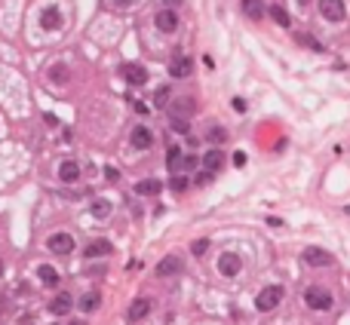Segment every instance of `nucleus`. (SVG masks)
Instances as JSON below:
<instances>
[{"label":"nucleus","mask_w":350,"mask_h":325,"mask_svg":"<svg viewBox=\"0 0 350 325\" xmlns=\"http://www.w3.org/2000/svg\"><path fill=\"white\" fill-rule=\"evenodd\" d=\"M283 286H264L261 292H258V298H255V307H258V313H271V310H277L280 304H283Z\"/></svg>","instance_id":"1"},{"label":"nucleus","mask_w":350,"mask_h":325,"mask_svg":"<svg viewBox=\"0 0 350 325\" xmlns=\"http://www.w3.org/2000/svg\"><path fill=\"white\" fill-rule=\"evenodd\" d=\"M304 304L311 310H332V295L326 289H307L304 292Z\"/></svg>","instance_id":"2"},{"label":"nucleus","mask_w":350,"mask_h":325,"mask_svg":"<svg viewBox=\"0 0 350 325\" xmlns=\"http://www.w3.org/2000/svg\"><path fill=\"white\" fill-rule=\"evenodd\" d=\"M320 15L326 21H344L347 6H344V0H320Z\"/></svg>","instance_id":"3"},{"label":"nucleus","mask_w":350,"mask_h":325,"mask_svg":"<svg viewBox=\"0 0 350 325\" xmlns=\"http://www.w3.org/2000/svg\"><path fill=\"white\" fill-rule=\"evenodd\" d=\"M129 144H132L135 150H148V147L154 144V132H151L148 126H135V129L129 132Z\"/></svg>","instance_id":"4"},{"label":"nucleus","mask_w":350,"mask_h":325,"mask_svg":"<svg viewBox=\"0 0 350 325\" xmlns=\"http://www.w3.org/2000/svg\"><path fill=\"white\" fill-rule=\"evenodd\" d=\"M243 270V261H240V255H234V252H224L221 258H218V273L221 276H237Z\"/></svg>","instance_id":"5"},{"label":"nucleus","mask_w":350,"mask_h":325,"mask_svg":"<svg viewBox=\"0 0 350 325\" xmlns=\"http://www.w3.org/2000/svg\"><path fill=\"white\" fill-rule=\"evenodd\" d=\"M154 25H157L163 34H172V31L178 28V12H175V9H160V12L154 15Z\"/></svg>","instance_id":"6"},{"label":"nucleus","mask_w":350,"mask_h":325,"mask_svg":"<svg viewBox=\"0 0 350 325\" xmlns=\"http://www.w3.org/2000/svg\"><path fill=\"white\" fill-rule=\"evenodd\" d=\"M301 258H304L311 267H326V264H332V255H329L326 249H320V246H307Z\"/></svg>","instance_id":"7"},{"label":"nucleus","mask_w":350,"mask_h":325,"mask_svg":"<svg viewBox=\"0 0 350 325\" xmlns=\"http://www.w3.org/2000/svg\"><path fill=\"white\" fill-rule=\"evenodd\" d=\"M181 267H184V261H181L178 255H166V258L157 264V276H163V279H166V276H178Z\"/></svg>","instance_id":"8"},{"label":"nucleus","mask_w":350,"mask_h":325,"mask_svg":"<svg viewBox=\"0 0 350 325\" xmlns=\"http://www.w3.org/2000/svg\"><path fill=\"white\" fill-rule=\"evenodd\" d=\"M49 252H55V255L74 252V236H71V233H52V236H49Z\"/></svg>","instance_id":"9"},{"label":"nucleus","mask_w":350,"mask_h":325,"mask_svg":"<svg viewBox=\"0 0 350 325\" xmlns=\"http://www.w3.org/2000/svg\"><path fill=\"white\" fill-rule=\"evenodd\" d=\"M40 25H43L46 31H58V28L65 25V18H61V12H58L55 6H46L43 15H40Z\"/></svg>","instance_id":"10"},{"label":"nucleus","mask_w":350,"mask_h":325,"mask_svg":"<svg viewBox=\"0 0 350 325\" xmlns=\"http://www.w3.org/2000/svg\"><path fill=\"white\" fill-rule=\"evenodd\" d=\"M101 255H111V243H108V240H95V243H89V246L83 249V258H86V261L101 258Z\"/></svg>","instance_id":"11"},{"label":"nucleus","mask_w":350,"mask_h":325,"mask_svg":"<svg viewBox=\"0 0 350 325\" xmlns=\"http://www.w3.org/2000/svg\"><path fill=\"white\" fill-rule=\"evenodd\" d=\"M58 178H61L65 184H74V181L80 178V166H77L74 160H65V163L58 166Z\"/></svg>","instance_id":"12"},{"label":"nucleus","mask_w":350,"mask_h":325,"mask_svg":"<svg viewBox=\"0 0 350 325\" xmlns=\"http://www.w3.org/2000/svg\"><path fill=\"white\" fill-rule=\"evenodd\" d=\"M71 304H74V301H71V295H68V292H61V295H55V298H52L49 313H52V316H65V313L71 310Z\"/></svg>","instance_id":"13"},{"label":"nucleus","mask_w":350,"mask_h":325,"mask_svg":"<svg viewBox=\"0 0 350 325\" xmlns=\"http://www.w3.org/2000/svg\"><path fill=\"white\" fill-rule=\"evenodd\" d=\"M169 74H172V77H178V80H181V77H188V74H191V58H188V55H175V58H172V64H169Z\"/></svg>","instance_id":"14"},{"label":"nucleus","mask_w":350,"mask_h":325,"mask_svg":"<svg viewBox=\"0 0 350 325\" xmlns=\"http://www.w3.org/2000/svg\"><path fill=\"white\" fill-rule=\"evenodd\" d=\"M151 307H154V304H151L148 298H138V301H132V304H129V319H132V322H135V319H145V316L151 313Z\"/></svg>","instance_id":"15"},{"label":"nucleus","mask_w":350,"mask_h":325,"mask_svg":"<svg viewBox=\"0 0 350 325\" xmlns=\"http://www.w3.org/2000/svg\"><path fill=\"white\" fill-rule=\"evenodd\" d=\"M123 74H126V80H129L132 86H141V83L148 80V71H145L141 64H126V68H123Z\"/></svg>","instance_id":"16"},{"label":"nucleus","mask_w":350,"mask_h":325,"mask_svg":"<svg viewBox=\"0 0 350 325\" xmlns=\"http://www.w3.org/2000/svg\"><path fill=\"white\" fill-rule=\"evenodd\" d=\"M200 163H203V169H206V172H218V169L224 166V154H221V150H209Z\"/></svg>","instance_id":"17"},{"label":"nucleus","mask_w":350,"mask_h":325,"mask_svg":"<svg viewBox=\"0 0 350 325\" xmlns=\"http://www.w3.org/2000/svg\"><path fill=\"white\" fill-rule=\"evenodd\" d=\"M243 15H249V18H261L264 15V3L261 0H243Z\"/></svg>","instance_id":"18"},{"label":"nucleus","mask_w":350,"mask_h":325,"mask_svg":"<svg viewBox=\"0 0 350 325\" xmlns=\"http://www.w3.org/2000/svg\"><path fill=\"white\" fill-rule=\"evenodd\" d=\"M160 187H163V184H160V181H154V178H145V181H138V184H135V190H138L141 197H154V193H160Z\"/></svg>","instance_id":"19"},{"label":"nucleus","mask_w":350,"mask_h":325,"mask_svg":"<svg viewBox=\"0 0 350 325\" xmlns=\"http://www.w3.org/2000/svg\"><path fill=\"white\" fill-rule=\"evenodd\" d=\"M98 304H101V295H98V292H89V295L80 298V310H86V313L98 310Z\"/></svg>","instance_id":"20"},{"label":"nucleus","mask_w":350,"mask_h":325,"mask_svg":"<svg viewBox=\"0 0 350 325\" xmlns=\"http://www.w3.org/2000/svg\"><path fill=\"white\" fill-rule=\"evenodd\" d=\"M37 276H40L46 286H58V273H55L49 264H40V267H37Z\"/></svg>","instance_id":"21"},{"label":"nucleus","mask_w":350,"mask_h":325,"mask_svg":"<svg viewBox=\"0 0 350 325\" xmlns=\"http://www.w3.org/2000/svg\"><path fill=\"white\" fill-rule=\"evenodd\" d=\"M271 15H274V21H277L280 28H289V25H292V18H289V12H286L283 6H271Z\"/></svg>","instance_id":"22"},{"label":"nucleus","mask_w":350,"mask_h":325,"mask_svg":"<svg viewBox=\"0 0 350 325\" xmlns=\"http://www.w3.org/2000/svg\"><path fill=\"white\" fill-rule=\"evenodd\" d=\"M89 212H92L95 218H108V212H111V203H108V200H92Z\"/></svg>","instance_id":"23"},{"label":"nucleus","mask_w":350,"mask_h":325,"mask_svg":"<svg viewBox=\"0 0 350 325\" xmlns=\"http://www.w3.org/2000/svg\"><path fill=\"white\" fill-rule=\"evenodd\" d=\"M206 138H209V141H212V144H224V141H228V132H224V129H221V126H212V129H209V135H206Z\"/></svg>","instance_id":"24"},{"label":"nucleus","mask_w":350,"mask_h":325,"mask_svg":"<svg viewBox=\"0 0 350 325\" xmlns=\"http://www.w3.org/2000/svg\"><path fill=\"white\" fill-rule=\"evenodd\" d=\"M49 77H52L55 83H65V80H68V68H65V64H55V68L49 71Z\"/></svg>","instance_id":"25"},{"label":"nucleus","mask_w":350,"mask_h":325,"mask_svg":"<svg viewBox=\"0 0 350 325\" xmlns=\"http://www.w3.org/2000/svg\"><path fill=\"white\" fill-rule=\"evenodd\" d=\"M169 187H172V190H184V187H188V175H172Z\"/></svg>","instance_id":"26"},{"label":"nucleus","mask_w":350,"mask_h":325,"mask_svg":"<svg viewBox=\"0 0 350 325\" xmlns=\"http://www.w3.org/2000/svg\"><path fill=\"white\" fill-rule=\"evenodd\" d=\"M154 101H157V104H166V101H169V86H160V89L154 92Z\"/></svg>","instance_id":"27"},{"label":"nucleus","mask_w":350,"mask_h":325,"mask_svg":"<svg viewBox=\"0 0 350 325\" xmlns=\"http://www.w3.org/2000/svg\"><path fill=\"white\" fill-rule=\"evenodd\" d=\"M206 249H209V240H197V243L191 246V252H194L197 258H200V255H206Z\"/></svg>","instance_id":"28"},{"label":"nucleus","mask_w":350,"mask_h":325,"mask_svg":"<svg viewBox=\"0 0 350 325\" xmlns=\"http://www.w3.org/2000/svg\"><path fill=\"white\" fill-rule=\"evenodd\" d=\"M298 43H301V46H314V49H323V46H320L314 37H307V34H301V37H298Z\"/></svg>","instance_id":"29"},{"label":"nucleus","mask_w":350,"mask_h":325,"mask_svg":"<svg viewBox=\"0 0 350 325\" xmlns=\"http://www.w3.org/2000/svg\"><path fill=\"white\" fill-rule=\"evenodd\" d=\"M172 129H175V132H188V120H181V117H172Z\"/></svg>","instance_id":"30"},{"label":"nucleus","mask_w":350,"mask_h":325,"mask_svg":"<svg viewBox=\"0 0 350 325\" xmlns=\"http://www.w3.org/2000/svg\"><path fill=\"white\" fill-rule=\"evenodd\" d=\"M178 157H181V150H178V147H169V154H166V160H169V166H172V163H175Z\"/></svg>","instance_id":"31"},{"label":"nucleus","mask_w":350,"mask_h":325,"mask_svg":"<svg viewBox=\"0 0 350 325\" xmlns=\"http://www.w3.org/2000/svg\"><path fill=\"white\" fill-rule=\"evenodd\" d=\"M234 166H240V169L246 166V154H243V150H237V154H234Z\"/></svg>","instance_id":"32"},{"label":"nucleus","mask_w":350,"mask_h":325,"mask_svg":"<svg viewBox=\"0 0 350 325\" xmlns=\"http://www.w3.org/2000/svg\"><path fill=\"white\" fill-rule=\"evenodd\" d=\"M114 6L117 9H129V6H135V0H114Z\"/></svg>","instance_id":"33"},{"label":"nucleus","mask_w":350,"mask_h":325,"mask_svg":"<svg viewBox=\"0 0 350 325\" xmlns=\"http://www.w3.org/2000/svg\"><path fill=\"white\" fill-rule=\"evenodd\" d=\"M234 111H240V114H243V111H246V101H243V98H234Z\"/></svg>","instance_id":"34"},{"label":"nucleus","mask_w":350,"mask_h":325,"mask_svg":"<svg viewBox=\"0 0 350 325\" xmlns=\"http://www.w3.org/2000/svg\"><path fill=\"white\" fill-rule=\"evenodd\" d=\"M209 178H212V172H200V175H197V184H206Z\"/></svg>","instance_id":"35"},{"label":"nucleus","mask_w":350,"mask_h":325,"mask_svg":"<svg viewBox=\"0 0 350 325\" xmlns=\"http://www.w3.org/2000/svg\"><path fill=\"white\" fill-rule=\"evenodd\" d=\"M105 175H108V181H117V178H120V172H117V169H108Z\"/></svg>","instance_id":"36"},{"label":"nucleus","mask_w":350,"mask_h":325,"mask_svg":"<svg viewBox=\"0 0 350 325\" xmlns=\"http://www.w3.org/2000/svg\"><path fill=\"white\" fill-rule=\"evenodd\" d=\"M163 3H166V6H178L181 0H163Z\"/></svg>","instance_id":"37"},{"label":"nucleus","mask_w":350,"mask_h":325,"mask_svg":"<svg viewBox=\"0 0 350 325\" xmlns=\"http://www.w3.org/2000/svg\"><path fill=\"white\" fill-rule=\"evenodd\" d=\"M298 3H301V6H307V0H298Z\"/></svg>","instance_id":"38"},{"label":"nucleus","mask_w":350,"mask_h":325,"mask_svg":"<svg viewBox=\"0 0 350 325\" xmlns=\"http://www.w3.org/2000/svg\"><path fill=\"white\" fill-rule=\"evenodd\" d=\"M0 276H3V261H0Z\"/></svg>","instance_id":"39"},{"label":"nucleus","mask_w":350,"mask_h":325,"mask_svg":"<svg viewBox=\"0 0 350 325\" xmlns=\"http://www.w3.org/2000/svg\"><path fill=\"white\" fill-rule=\"evenodd\" d=\"M71 325H86V322H71Z\"/></svg>","instance_id":"40"},{"label":"nucleus","mask_w":350,"mask_h":325,"mask_svg":"<svg viewBox=\"0 0 350 325\" xmlns=\"http://www.w3.org/2000/svg\"><path fill=\"white\" fill-rule=\"evenodd\" d=\"M344 212H347V215H350V206H347V209H344Z\"/></svg>","instance_id":"41"}]
</instances>
